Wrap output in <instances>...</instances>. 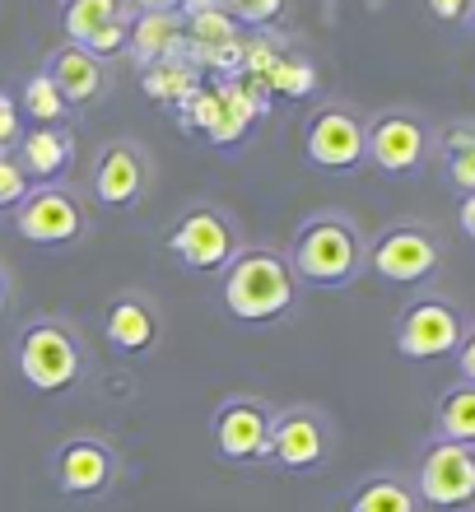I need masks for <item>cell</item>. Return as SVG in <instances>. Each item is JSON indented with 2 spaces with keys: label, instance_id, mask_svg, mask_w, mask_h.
Wrapping results in <instances>:
<instances>
[{
  "label": "cell",
  "instance_id": "obj_1",
  "mask_svg": "<svg viewBox=\"0 0 475 512\" xmlns=\"http://www.w3.org/2000/svg\"><path fill=\"white\" fill-rule=\"evenodd\" d=\"M303 280L289 266L285 247H243L233 266L219 275V303L233 322L275 326L299 308Z\"/></svg>",
  "mask_w": 475,
  "mask_h": 512
},
{
  "label": "cell",
  "instance_id": "obj_2",
  "mask_svg": "<svg viewBox=\"0 0 475 512\" xmlns=\"http://www.w3.org/2000/svg\"><path fill=\"white\" fill-rule=\"evenodd\" d=\"M89 345H84L80 326L56 317V312H42V317H28L19 331H14V373L33 396H66L89 378Z\"/></svg>",
  "mask_w": 475,
  "mask_h": 512
},
{
  "label": "cell",
  "instance_id": "obj_3",
  "mask_svg": "<svg viewBox=\"0 0 475 512\" xmlns=\"http://www.w3.org/2000/svg\"><path fill=\"white\" fill-rule=\"evenodd\" d=\"M289 266L303 284L317 289H350L368 266V243L359 224L340 210H313L294 233Z\"/></svg>",
  "mask_w": 475,
  "mask_h": 512
},
{
  "label": "cell",
  "instance_id": "obj_4",
  "mask_svg": "<svg viewBox=\"0 0 475 512\" xmlns=\"http://www.w3.org/2000/svg\"><path fill=\"white\" fill-rule=\"evenodd\" d=\"M163 247L187 275H224L247 247L243 224L215 201H196L163 229Z\"/></svg>",
  "mask_w": 475,
  "mask_h": 512
},
{
  "label": "cell",
  "instance_id": "obj_5",
  "mask_svg": "<svg viewBox=\"0 0 475 512\" xmlns=\"http://www.w3.org/2000/svg\"><path fill=\"white\" fill-rule=\"evenodd\" d=\"M47 480L61 499L70 503H98L108 499L117 480H122V452L112 443L108 433H70L61 443L52 447V457H47Z\"/></svg>",
  "mask_w": 475,
  "mask_h": 512
},
{
  "label": "cell",
  "instance_id": "obj_6",
  "mask_svg": "<svg viewBox=\"0 0 475 512\" xmlns=\"http://www.w3.org/2000/svg\"><path fill=\"white\" fill-rule=\"evenodd\" d=\"M10 229L33 247H80L89 238V229H94L89 196L80 187H70V182L33 187L10 210Z\"/></svg>",
  "mask_w": 475,
  "mask_h": 512
},
{
  "label": "cell",
  "instance_id": "obj_7",
  "mask_svg": "<svg viewBox=\"0 0 475 512\" xmlns=\"http://www.w3.org/2000/svg\"><path fill=\"white\" fill-rule=\"evenodd\" d=\"M275 405L252 391H233L210 410V447L229 466H266Z\"/></svg>",
  "mask_w": 475,
  "mask_h": 512
},
{
  "label": "cell",
  "instance_id": "obj_8",
  "mask_svg": "<svg viewBox=\"0 0 475 512\" xmlns=\"http://www.w3.org/2000/svg\"><path fill=\"white\" fill-rule=\"evenodd\" d=\"M154 187V159L150 149L131 140V135H117V140H103L89 163V201L98 210H136Z\"/></svg>",
  "mask_w": 475,
  "mask_h": 512
},
{
  "label": "cell",
  "instance_id": "obj_9",
  "mask_svg": "<svg viewBox=\"0 0 475 512\" xmlns=\"http://www.w3.org/2000/svg\"><path fill=\"white\" fill-rule=\"evenodd\" d=\"M303 159L322 168V173H340L350 177L368 163V135H364V117L350 103H317L303 122Z\"/></svg>",
  "mask_w": 475,
  "mask_h": 512
},
{
  "label": "cell",
  "instance_id": "obj_10",
  "mask_svg": "<svg viewBox=\"0 0 475 512\" xmlns=\"http://www.w3.org/2000/svg\"><path fill=\"white\" fill-rule=\"evenodd\" d=\"M336 452V429L317 405H285L275 410L266 466L285 475H317Z\"/></svg>",
  "mask_w": 475,
  "mask_h": 512
},
{
  "label": "cell",
  "instance_id": "obj_11",
  "mask_svg": "<svg viewBox=\"0 0 475 512\" xmlns=\"http://www.w3.org/2000/svg\"><path fill=\"white\" fill-rule=\"evenodd\" d=\"M462 336H466V317L457 312V303H448L443 294H420L396 317V354H401V359H415V364L457 354Z\"/></svg>",
  "mask_w": 475,
  "mask_h": 512
},
{
  "label": "cell",
  "instance_id": "obj_12",
  "mask_svg": "<svg viewBox=\"0 0 475 512\" xmlns=\"http://www.w3.org/2000/svg\"><path fill=\"white\" fill-rule=\"evenodd\" d=\"M443 266V243L434 229L424 224H392L368 243V266L387 284H424L434 280V270Z\"/></svg>",
  "mask_w": 475,
  "mask_h": 512
},
{
  "label": "cell",
  "instance_id": "obj_13",
  "mask_svg": "<svg viewBox=\"0 0 475 512\" xmlns=\"http://www.w3.org/2000/svg\"><path fill=\"white\" fill-rule=\"evenodd\" d=\"M364 135H368V163L387 177L420 173L429 149H434V131L424 126L420 112H406V108L378 112L373 122H364Z\"/></svg>",
  "mask_w": 475,
  "mask_h": 512
},
{
  "label": "cell",
  "instance_id": "obj_14",
  "mask_svg": "<svg viewBox=\"0 0 475 512\" xmlns=\"http://www.w3.org/2000/svg\"><path fill=\"white\" fill-rule=\"evenodd\" d=\"M410 485H415L420 503L443 512H457L466 503H475V447H457V443H443V438L429 443Z\"/></svg>",
  "mask_w": 475,
  "mask_h": 512
},
{
  "label": "cell",
  "instance_id": "obj_15",
  "mask_svg": "<svg viewBox=\"0 0 475 512\" xmlns=\"http://www.w3.org/2000/svg\"><path fill=\"white\" fill-rule=\"evenodd\" d=\"M136 10L131 0H61V33L66 42H80L94 56L112 61L131 47Z\"/></svg>",
  "mask_w": 475,
  "mask_h": 512
},
{
  "label": "cell",
  "instance_id": "obj_16",
  "mask_svg": "<svg viewBox=\"0 0 475 512\" xmlns=\"http://www.w3.org/2000/svg\"><path fill=\"white\" fill-rule=\"evenodd\" d=\"M103 331H108V345L122 359H145L163 345V308L159 298L145 294V289H122L112 294L108 312H103Z\"/></svg>",
  "mask_w": 475,
  "mask_h": 512
},
{
  "label": "cell",
  "instance_id": "obj_17",
  "mask_svg": "<svg viewBox=\"0 0 475 512\" xmlns=\"http://www.w3.org/2000/svg\"><path fill=\"white\" fill-rule=\"evenodd\" d=\"M42 70L52 75V84L61 89V98L70 103V112L94 108L98 98H108V89H112L108 61L94 56L89 47H80V42H61V47H52L47 61H42Z\"/></svg>",
  "mask_w": 475,
  "mask_h": 512
},
{
  "label": "cell",
  "instance_id": "obj_18",
  "mask_svg": "<svg viewBox=\"0 0 475 512\" xmlns=\"http://www.w3.org/2000/svg\"><path fill=\"white\" fill-rule=\"evenodd\" d=\"M19 163L33 187H47V182H66L70 163H75V135L70 126H28L14 145Z\"/></svg>",
  "mask_w": 475,
  "mask_h": 512
},
{
  "label": "cell",
  "instance_id": "obj_19",
  "mask_svg": "<svg viewBox=\"0 0 475 512\" xmlns=\"http://www.w3.org/2000/svg\"><path fill=\"white\" fill-rule=\"evenodd\" d=\"M345 512H420V494H415L410 480L382 471V475H368V480H359V485L350 489Z\"/></svg>",
  "mask_w": 475,
  "mask_h": 512
},
{
  "label": "cell",
  "instance_id": "obj_20",
  "mask_svg": "<svg viewBox=\"0 0 475 512\" xmlns=\"http://www.w3.org/2000/svg\"><path fill=\"white\" fill-rule=\"evenodd\" d=\"M14 103H19V112H24L28 126H70V117H75V112H70V103L61 98V89L52 84V75H47L42 66L24 75V84H19V98H14Z\"/></svg>",
  "mask_w": 475,
  "mask_h": 512
},
{
  "label": "cell",
  "instance_id": "obj_21",
  "mask_svg": "<svg viewBox=\"0 0 475 512\" xmlns=\"http://www.w3.org/2000/svg\"><path fill=\"white\" fill-rule=\"evenodd\" d=\"M438 438L457 447H475V382H457L438 401Z\"/></svg>",
  "mask_w": 475,
  "mask_h": 512
},
{
  "label": "cell",
  "instance_id": "obj_22",
  "mask_svg": "<svg viewBox=\"0 0 475 512\" xmlns=\"http://www.w3.org/2000/svg\"><path fill=\"white\" fill-rule=\"evenodd\" d=\"M177 14H136V24H131V47L126 52L140 61V70L163 61V56H173V42H177Z\"/></svg>",
  "mask_w": 475,
  "mask_h": 512
},
{
  "label": "cell",
  "instance_id": "obj_23",
  "mask_svg": "<svg viewBox=\"0 0 475 512\" xmlns=\"http://www.w3.org/2000/svg\"><path fill=\"white\" fill-rule=\"evenodd\" d=\"M443 163H448V182L462 196L475 191V122L448 126L443 131Z\"/></svg>",
  "mask_w": 475,
  "mask_h": 512
},
{
  "label": "cell",
  "instance_id": "obj_24",
  "mask_svg": "<svg viewBox=\"0 0 475 512\" xmlns=\"http://www.w3.org/2000/svg\"><path fill=\"white\" fill-rule=\"evenodd\" d=\"M140 80H145V89H150L154 98H163V103L196 94V75H191L182 61H173V56H163V61L145 66V70H140Z\"/></svg>",
  "mask_w": 475,
  "mask_h": 512
},
{
  "label": "cell",
  "instance_id": "obj_25",
  "mask_svg": "<svg viewBox=\"0 0 475 512\" xmlns=\"http://www.w3.org/2000/svg\"><path fill=\"white\" fill-rule=\"evenodd\" d=\"M215 5H219L224 14H229L233 24H243V28H257V33H266V28H275L280 19H285L294 0H215Z\"/></svg>",
  "mask_w": 475,
  "mask_h": 512
},
{
  "label": "cell",
  "instance_id": "obj_26",
  "mask_svg": "<svg viewBox=\"0 0 475 512\" xmlns=\"http://www.w3.org/2000/svg\"><path fill=\"white\" fill-rule=\"evenodd\" d=\"M187 28H191V38L205 42L210 52H219V47H233V38H238V24H233V19L219 10V5H201V10H191L187 14Z\"/></svg>",
  "mask_w": 475,
  "mask_h": 512
},
{
  "label": "cell",
  "instance_id": "obj_27",
  "mask_svg": "<svg viewBox=\"0 0 475 512\" xmlns=\"http://www.w3.org/2000/svg\"><path fill=\"white\" fill-rule=\"evenodd\" d=\"M28 191H33V182H28L19 154H14V149H0V210H14Z\"/></svg>",
  "mask_w": 475,
  "mask_h": 512
},
{
  "label": "cell",
  "instance_id": "obj_28",
  "mask_svg": "<svg viewBox=\"0 0 475 512\" xmlns=\"http://www.w3.org/2000/svg\"><path fill=\"white\" fill-rule=\"evenodd\" d=\"M275 89L308 94V89H317V70L308 61H275Z\"/></svg>",
  "mask_w": 475,
  "mask_h": 512
},
{
  "label": "cell",
  "instance_id": "obj_29",
  "mask_svg": "<svg viewBox=\"0 0 475 512\" xmlns=\"http://www.w3.org/2000/svg\"><path fill=\"white\" fill-rule=\"evenodd\" d=\"M24 131H28V122H24V112H19V103L0 89V149H14Z\"/></svg>",
  "mask_w": 475,
  "mask_h": 512
},
{
  "label": "cell",
  "instance_id": "obj_30",
  "mask_svg": "<svg viewBox=\"0 0 475 512\" xmlns=\"http://www.w3.org/2000/svg\"><path fill=\"white\" fill-rule=\"evenodd\" d=\"M429 5V14H434L438 24H457V19H471L475 0H424Z\"/></svg>",
  "mask_w": 475,
  "mask_h": 512
},
{
  "label": "cell",
  "instance_id": "obj_31",
  "mask_svg": "<svg viewBox=\"0 0 475 512\" xmlns=\"http://www.w3.org/2000/svg\"><path fill=\"white\" fill-rule=\"evenodd\" d=\"M457 368H462V382H475V331H466L457 345Z\"/></svg>",
  "mask_w": 475,
  "mask_h": 512
},
{
  "label": "cell",
  "instance_id": "obj_32",
  "mask_svg": "<svg viewBox=\"0 0 475 512\" xmlns=\"http://www.w3.org/2000/svg\"><path fill=\"white\" fill-rule=\"evenodd\" d=\"M182 5H187V0H131L136 14H177Z\"/></svg>",
  "mask_w": 475,
  "mask_h": 512
},
{
  "label": "cell",
  "instance_id": "obj_33",
  "mask_svg": "<svg viewBox=\"0 0 475 512\" xmlns=\"http://www.w3.org/2000/svg\"><path fill=\"white\" fill-rule=\"evenodd\" d=\"M14 308V270L5 266V256H0V317Z\"/></svg>",
  "mask_w": 475,
  "mask_h": 512
},
{
  "label": "cell",
  "instance_id": "obj_34",
  "mask_svg": "<svg viewBox=\"0 0 475 512\" xmlns=\"http://www.w3.org/2000/svg\"><path fill=\"white\" fill-rule=\"evenodd\" d=\"M462 229H466V238L475 243V191L471 196H462Z\"/></svg>",
  "mask_w": 475,
  "mask_h": 512
},
{
  "label": "cell",
  "instance_id": "obj_35",
  "mask_svg": "<svg viewBox=\"0 0 475 512\" xmlns=\"http://www.w3.org/2000/svg\"><path fill=\"white\" fill-rule=\"evenodd\" d=\"M471 28H475V10H471Z\"/></svg>",
  "mask_w": 475,
  "mask_h": 512
}]
</instances>
